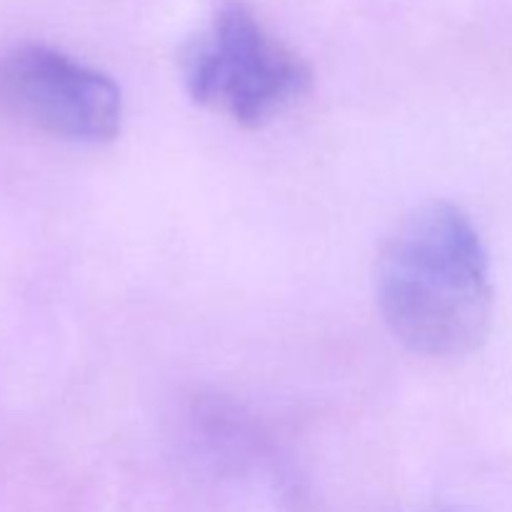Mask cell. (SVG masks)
<instances>
[{
	"label": "cell",
	"instance_id": "2",
	"mask_svg": "<svg viewBox=\"0 0 512 512\" xmlns=\"http://www.w3.org/2000/svg\"><path fill=\"white\" fill-rule=\"evenodd\" d=\"M185 88L200 105L223 108L238 123L263 125L303 98L308 63L280 43L243 0H225L188 45Z\"/></svg>",
	"mask_w": 512,
	"mask_h": 512
},
{
	"label": "cell",
	"instance_id": "1",
	"mask_svg": "<svg viewBox=\"0 0 512 512\" xmlns=\"http://www.w3.org/2000/svg\"><path fill=\"white\" fill-rule=\"evenodd\" d=\"M375 293L390 333L413 353H473L493 320L490 258L473 220L453 203L405 215L380 250Z\"/></svg>",
	"mask_w": 512,
	"mask_h": 512
},
{
	"label": "cell",
	"instance_id": "3",
	"mask_svg": "<svg viewBox=\"0 0 512 512\" xmlns=\"http://www.w3.org/2000/svg\"><path fill=\"white\" fill-rule=\"evenodd\" d=\"M0 105L70 143H108L123 123V93L108 73L33 40L0 50Z\"/></svg>",
	"mask_w": 512,
	"mask_h": 512
}]
</instances>
